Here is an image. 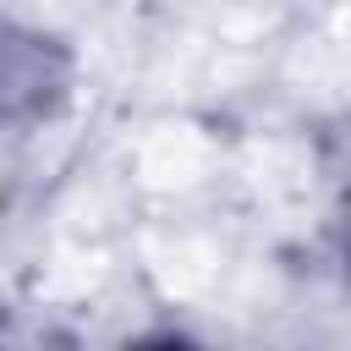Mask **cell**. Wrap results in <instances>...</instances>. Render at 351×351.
Wrapping results in <instances>:
<instances>
[{"instance_id": "cell-1", "label": "cell", "mask_w": 351, "mask_h": 351, "mask_svg": "<svg viewBox=\"0 0 351 351\" xmlns=\"http://www.w3.org/2000/svg\"><path fill=\"white\" fill-rule=\"evenodd\" d=\"M335 247H340V258L351 263V192H346V203H340V214H335Z\"/></svg>"}]
</instances>
